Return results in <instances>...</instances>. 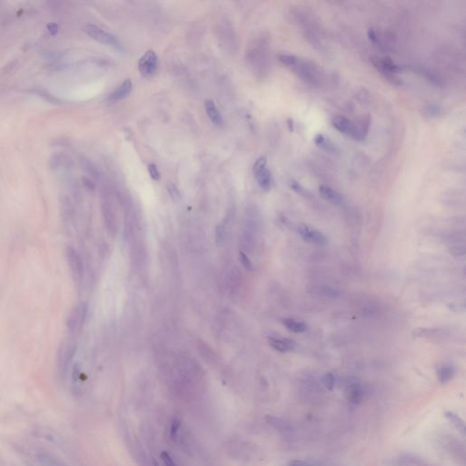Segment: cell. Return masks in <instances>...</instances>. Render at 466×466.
<instances>
[{
  "mask_svg": "<svg viewBox=\"0 0 466 466\" xmlns=\"http://www.w3.org/2000/svg\"><path fill=\"white\" fill-rule=\"evenodd\" d=\"M279 60L308 83L316 84L319 81V71L312 62L294 55H280Z\"/></svg>",
  "mask_w": 466,
  "mask_h": 466,
  "instance_id": "1",
  "label": "cell"
},
{
  "mask_svg": "<svg viewBox=\"0 0 466 466\" xmlns=\"http://www.w3.org/2000/svg\"><path fill=\"white\" fill-rule=\"evenodd\" d=\"M132 90V83L130 79L125 80L123 83L117 88V90L109 96V100L111 102H118L126 98L130 94Z\"/></svg>",
  "mask_w": 466,
  "mask_h": 466,
  "instance_id": "14",
  "label": "cell"
},
{
  "mask_svg": "<svg viewBox=\"0 0 466 466\" xmlns=\"http://www.w3.org/2000/svg\"><path fill=\"white\" fill-rule=\"evenodd\" d=\"M283 325L287 328L289 331L295 332V333H301L304 332L307 330L306 323L296 320V319H291V318H286L282 319Z\"/></svg>",
  "mask_w": 466,
  "mask_h": 466,
  "instance_id": "18",
  "label": "cell"
},
{
  "mask_svg": "<svg viewBox=\"0 0 466 466\" xmlns=\"http://www.w3.org/2000/svg\"><path fill=\"white\" fill-rule=\"evenodd\" d=\"M167 189H168V192L170 193L171 197L178 201L180 198H181V195H180V192H179V189L178 187L175 185L173 182H169L168 185H167Z\"/></svg>",
  "mask_w": 466,
  "mask_h": 466,
  "instance_id": "22",
  "label": "cell"
},
{
  "mask_svg": "<svg viewBox=\"0 0 466 466\" xmlns=\"http://www.w3.org/2000/svg\"><path fill=\"white\" fill-rule=\"evenodd\" d=\"M322 383L327 389L332 390L335 385V377L330 372L326 373L325 375L322 377Z\"/></svg>",
  "mask_w": 466,
  "mask_h": 466,
  "instance_id": "24",
  "label": "cell"
},
{
  "mask_svg": "<svg viewBox=\"0 0 466 466\" xmlns=\"http://www.w3.org/2000/svg\"><path fill=\"white\" fill-rule=\"evenodd\" d=\"M33 461L37 466H67L62 462V460L47 452L35 453L33 456Z\"/></svg>",
  "mask_w": 466,
  "mask_h": 466,
  "instance_id": "11",
  "label": "cell"
},
{
  "mask_svg": "<svg viewBox=\"0 0 466 466\" xmlns=\"http://www.w3.org/2000/svg\"><path fill=\"white\" fill-rule=\"evenodd\" d=\"M205 109H206V113L207 115L209 116L210 120L211 122H213L215 125L217 126H221L222 125L223 123V120H222V117L221 115V113L219 112L218 110L217 107L216 105L214 104V102L211 100V99H208L206 100L204 103Z\"/></svg>",
  "mask_w": 466,
  "mask_h": 466,
  "instance_id": "16",
  "label": "cell"
},
{
  "mask_svg": "<svg viewBox=\"0 0 466 466\" xmlns=\"http://www.w3.org/2000/svg\"><path fill=\"white\" fill-rule=\"evenodd\" d=\"M148 172H149L150 177H151L154 180L158 181V180L160 179V172H159V171H158V169H157V166H156L155 164H149V165H148Z\"/></svg>",
  "mask_w": 466,
  "mask_h": 466,
  "instance_id": "30",
  "label": "cell"
},
{
  "mask_svg": "<svg viewBox=\"0 0 466 466\" xmlns=\"http://www.w3.org/2000/svg\"><path fill=\"white\" fill-rule=\"evenodd\" d=\"M66 258L74 280L76 281H82L84 273L83 263L77 250L71 247H68L66 249Z\"/></svg>",
  "mask_w": 466,
  "mask_h": 466,
  "instance_id": "8",
  "label": "cell"
},
{
  "mask_svg": "<svg viewBox=\"0 0 466 466\" xmlns=\"http://www.w3.org/2000/svg\"><path fill=\"white\" fill-rule=\"evenodd\" d=\"M455 373V370L452 365H442L437 370L438 380L441 384L448 383Z\"/></svg>",
  "mask_w": 466,
  "mask_h": 466,
  "instance_id": "19",
  "label": "cell"
},
{
  "mask_svg": "<svg viewBox=\"0 0 466 466\" xmlns=\"http://www.w3.org/2000/svg\"><path fill=\"white\" fill-rule=\"evenodd\" d=\"M426 112H427L428 115L436 117V116L441 114L442 109L437 104H430V105H428V107L426 108Z\"/></svg>",
  "mask_w": 466,
  "mask_h": 466,
  "instance_id": "26",
  "label": "cell"
},
{
  "mask_svg": "<svg viewBox=\"0 0 466 466\" xmlns=\"http://www.w3.org/2000/svg\"><path fill=\"white\" fill-rule=\"evenodd\" d=\"M154 466H160V465L156 461H154Z\"/></svg>",
  "mask_w": 466,
  "mask_h": 466,
  "instance_id": "33",
  "label": "cell"
},
{
  "mask_svg": "<svg viewBox=\"0 0 466 466\" xmlns=\"http://www.w3.org/2000/svg\"><path fill=\"white\" fill-rule=\"evenodd\" d=\"M314 141L315 143L319 146V147H323L325 148L327 150L329 151H332L333 149V145L331 143V141H329V140L325 138L323 135L319 134L317 135L314 139Z\"/></svg>",
  "mask_w": 466,
  "mask_h": 466,
  "instance_id": "21",
  "label": "cell"
},
{
  "mask_svg": "<svg viewBox=\"0 0 466 466\" xmlns=\"http://www.w3.org/2000/svg\"><path fill=\"white\" fill-rule=\"evenodd\" d=\"M179 427H180V421L178 419H174L172 422V425H171V436H172L173 440H175L177 438Z\"/></svg>",
  "mask_w": 466,
  "mask_h": 466,
  "instance_id": "27",
  "label": "cell"
},
{
  "mask_svg": "<svg viewBox=\"0 0 466 466\" xmlns=\"http://www.w3.org/2000/svg\"><path fill=\"white\" fill-rule=\"evenodd\" d=\"M240 260H241V262H242L243 267L246 269L247 270L251 271V270H253V265H252V263L250 262L249 257L246 255V253L241 251V252H240Z\"/></svg>",
  "mask_w": 466,
  "mask_h": 466,
  "instance_id": "25",
  "label": "cell"
},
{
  "mask_svg": "<svg viewBox=\"0 0 466 466\" xmlns=\"http://www.w3.org/2000/svg\"><path fill=\"white\" fill-rule=\"evenodd\" d=\"M370 61L377 71L391 83L396 86L402 85V79L397 77V73L401 71V68L393 60L390 58L372 57Z\"/></svg>",
  "mask_w": 466,
  "mask_h": 466,
  "instance_id": "2",
  "label": "cell"
},
{
  "mask_svg": "<svg viewBox=\"0 0 466 466\" xmlns=\"http://www.w3.org/2000/svg\"><path fill=\"white\" fill-rule=\"evenodd\" d=\"M333 128L337 129L340 133L351 137L356 140V126L355 123L343 116H334L332 119Z\"/></svg>",
  "mask_w": 466,
  "mask_h": 466,
  "instance_id": "9",
  "label": "cell"
},
{
  "mask_svg": "<svg viewBox=\"0 0 466 466\" xmlns=\"http://www.w3.org/2000/svg\"><path fill=\"white\" fill-rule=\"evenodd\" d=\"M269 344L270 345L275 351L279 352H288L294 351L296 347L295 343L287 338H280V337H269Z\"/></svg>",
  "mask_w": 466,
  "mask_h": 466,
  "instance_id": "13",
  "label": "cell"
},
{
  "mask_svg": "<svg viewBox=\"0 0 466 466\" xmlns=\"http://www.w3.org/2000/svg\"><path fill=\"white\" fill-rule=\"evenodd\" d=\"M84 31L90 36L92 39L102 43L104 45L109 46L115 49H122V44L115 37L109 33L104 31L98 26L87 24L84 26Z\"/></svg>",
  "mask_w": 466,
  "mask_h": 466,
  "instance_id": "5",
  "label": "cell"
},
{
  "mask_svg": "<svg viewBox=\"0 0 466 466\" xmlns=\"http://www.w3.org/2000/svg\"><path fill=\"white\" fill-rule=\"evenodd\" d=\"M299 233L301 238L307 243L316 244V245H325L327 243V238L325 235L319 230H315L312 227L307 225H301L299 228Z\"/></svg>",
  "mask_w": 466,
  "mask_h": 466,
  "instance_id": "10",
  "label": "cell"
},
{
  "mask_svg": "<svg viewBox=\"0 0 466 466\" xmlns=\"http://www.w3.org/2000/svg\"><path fill=\"white\" fill-rule=\"evenodd\" d=\"M319 194L326 201L333 205H341L343 201V198L340 192L332 189L330 186L321 185L319 188Z\"/></svg>",
  "mask_w": 466,
  "mask_h": 466,
  "instance_id": "12",
  "label": "cell"
},
{
  "mask_svg": "<svg viewBox=\"0 0 466 466\" xmlns=\"http://www.w3.org/2000/svg\"><path fill=\"white\" fill-rule=\"evenodd\" d=\"M160 458L162 460V462H163L165 466H177L176 464L174 463L172 458L170 456V454L166 453V452H162L160 453Z\"/></svg>",
  "mask_w": 466,
  "mask_h": 466,
  "instance_id": "29",
  "label": "cell"
},
{
  "mask_svg": "<svg viewBox=\"0 0 466 466\" xmlns=\"http://www.w3.org/2000/svg\"><path fill=\"white\" fill-rule=\"evenodd\" d=\"M224 238H225V234H224L223 227L222 226H218L217 229H216V243H217L218 246H221V245L223 244Z\"/></svg>",
  "mask_w": 466,
  "mask_h": 466,
  "instance_id": "28",
  "label": "cell"
},
{
  "mask_svg": "<svg viewBox=\"0 0 466 466\" xmlns=\"http://www.w3.org/2000/svg\"><path fill=\"white\" fill-rule=\"evenodd\" d=\"M370 123H371V119L370 115L364 116L359 122L355 123L356 140L360 141L366 137V135L369 132V129H370Z\"/></svg>",
  "mask_w": 466,
  "mask_h": 466,
  "instance_id": "17",
  "label": "cell"
},
{
  "mask_svg": "<svg viewBox=\"0 0 466 466\" xmlns=\"http://www.w3.org/2000/svg\"><path fill=\"white\" fill-rule=\"evenodd\" d=\"M346 396L349 402L359 404L364 399V389L359 383H351L346 389Z\"/></svg>",
  "mask_w": 466,
  "mask_h": 466,
  "instance_id": "15",
  "label": "cell"
},
{
  "mask_svg": "<svg viewBox=\"0 0 466 466\" xmlns=\"http://www.w3.org/2000/svg\"><path fill=\"white\" fill-rule=\"evenodd\" d=\"M289 187L294 191V192H297L298 194H300V195H304V196H307V191L300 185V183L297 181V180H294V179H290L289 182Z\"/></svg>",
  "mask_w": 466,
  "mask_h": 466,
  "instance_id": "23",
  "label": "cell"
},
{
  "mask_svg": "<svg viewBox=\"0 0 466 466\" xmlns=\"http://www.w3.org/2000/svg\"><path fill=\"white\" fill-rule=\"evenodd\" d=\"M76 346L70 341H65L61 343L59 346L57 356V366H58V373L60 377H63L67 374L69 366L71 364V360L75 354Z\"/></svg>",
  "mask_w": 466,
  "mask_h": 466,
  "instance_id": "3",
  "label": "cell"
},
{
  "mask_svg": "<svg viewBox=\"0 0 466 466\" xmlns=\"http://www.w3.org/2000/svg\"><path fill=\"white\" fill-rule=\"evenodd\" d=\"M253 173L259 186L263 191H270L273 185L271 173L267 168V160L265 157H261L256 160L253 166Z\"/></svg>",
  "mask_w": 466,
  "mask_h": 466,
  "instance_id": "4",
  "label": "cell"
},
{
  "mask_svg": "<svg viewBox=\"0 0 466 466\" xmlns=\"http://www.w3.org/2000/svg\"><path fill=\"white\" fill-rule=\"evenodd\" d=\"M87 312L88 307L84 303H79L72 309L67 321V328L69 332L75 333L81 329L86 319Z\"/></svg>",
  "mask_w": 466,
  "mask_h": 466,
  "instance_id": "6",
  "label": "cell"
},
{
  "mask_svg": "<svg viewBox=\"0 0 466 466\" xmlns=\"http://www.w3.org/2000/svg\"><path fill=\"white\" fill-rule=\"evenodd\" d=\"M445 416H446V418L449 420V421L459 432H461L463 434H466V424H465V422L462 420V418L460 417L459 415H456L455 413L451 412V411H447L445 413Z\"/></svg>",
  "mask_w": 466,
  "mask_h": 466,
  "instance_id": "20",
  "label": "cell"
},
{
  "mask_svg": "<svg viewBox=\"0 0 466 466\" xmlns=\"http://www.w3.org/2000/svg\"><path fill=\"white\" fill-rule=\"evenodd\" d=\"M48 29L49 33L51 35H56L58 31V26H57V24H54V23H50L48 25Z\"/></svg>",
  "mask_w": 466,
  "mask_h": 466,
  "instance_id": "32",
  "label": "cell"
},
{
  "mask_svg": "<svg viewBox=\"0 0 466 466\" xmlns=\"http://www.w3.org/2000/svg\"><path fill=\"white\" fill-rule=\"evenodd\" d=\"M158 67L159 59L152 50H147L139 60V71L143 77H152L157 72Z\"/></svg>",
  "mask_w": 466,
  "mask_h": 466,
  "instance_id": "7",
  "label": "cell"
},
{
  "mask_svg": "<svg viewBox=\"0 0 466 466\" xmlns=\"http://www.w3.org/2000/svg\"><path fill=\"white\" fill-rule=\"evenodd\" d=\"M287 466H313V464L302 461V460H294L288 464Z\"/></svg>",
  "mask_w": 466,
  "mask_h": 466,
  "instance_id": "31",
  "label": "cell"
}]
</instances>
